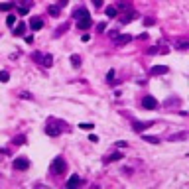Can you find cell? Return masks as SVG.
Segmentation results:
<instances>
[{
  "label": "cell",
  "instance_id": "40",
  "mask_svg": "<svg viewBox=\"0 0 189 189\" xmlns=\"http://www.w3.org/2000/svg\"><path fill=\"white\" fill-rule=\"evenodd\" d=\"M118 6H120V8H130V4H128V2H120Z\"/></svg>",
  "mask_w": 189,
  "mask_h": 189
},
{
  "label": "cell",
  "instance_id": "39",
  "mask_svg": "<svg viewBox=\"0 0 189 189\" xmlns=\"http://www.w3.org/2000/svg\"><path fill=\"white\" fill-rule=\"evenodd\" d=\"M89 142H94V144H97V142H99V138H97V136H89Z\"/></svg>",
  "mask_w": 189,
  "mask_h": 189
},
{
  "label": "cell",
  "instance_id": "41",
  "mask_svg": "<svg viewBox=\"0 0 189 189\" xmlns=\"http://www.w3.org/2000/svg\"><path fill=\"white\" fill-rule=\"evenodd\" d=\"M26 43H34V35H28V38H26Z\"/></svg>",
  "mask_w": 189,
  "mask_h": 189
},
{
  "label": "cell",
  "instance_id": "25",
  "mask_svg": "<svg viewBox=\"0 0 189 189\" xmlns=\"http://www.w3.org/2000/svg\"><path fill=\"white\" fill-rule=\"evenodd\" d=\"M79 128H81V130H93L94 124H89V122H81V124H79Z\"/></svg>",
  "mask_w": 189,
  "mask_h": 189
},
{
  "label": "cell",
  "instance_id": "8",
  "mask_svg": "<svg viewBox=\"0 0 189 189\" xmlns=\"http://www.w3.org/2000/svg\"><path fill=\"white\" fill-rule=\"evenodd\" d=\"M59 132H61V128H57V126H53V124H47V126H46V134H47V136H59Z\"/></svg>",
  "mask_w": 189,
  "mask_h": 189
},
{
  "label": "cell",
  "instance_id": "12",
  "mask_svg": "<svg viewBox=\"0 0 189 189\" xmlns=\"http://www.w3.org/2000/svg\"><path fill=\"white\" fill-rule=\"evenodd\" d=\"M41 65H43V67H51V65H53V55H41V61H40Z\"/></svg>",
  "mask_w": 189,
  "mask_h": 189
},
{
  "label": "cell",
  "instance_id": "15",
  "mask_svg": "<svg viewBox=\"0 0 189 189\" xmlns=\"http://www.w3.org/2000/svg\"><path fill=\"white\" fill-rule=\"evenodd\" d=\"M136 18V12H130V14H122V18H120V24H130Z\"/></svg>",
  "mask_w": 189,
  "mask_h": 189
},
{
  "label": "cell",
  "instance_id": "21",
  "mask_svg": "<svg viewBox=\"0 0 189 189\" xmlns=\"http://www.w3.org/2000/svg\"><path fill=\"white\" fill-rule=\"evenodd\" d=\"M59 10H61L59 6H49V8H47V12L51 14V16H59Z\"/></svg>",
  "mask_w": 189,
  "mask_h": 189
},
{
  "label": "cell",
  "instance_id": "38",
  "mask_svg": "<svg viewBox=\"0 0 189 189\" xmlns=\"http://www.w3.org/2000/svg\"><path fill=\"white\" fill-rule=\"evenodd\" d=\"M20 97H22V99H32V94H30V93H22Z\"/></svg>",
  "mask_w": 189,
  "mask_h": 189
},
{
  "label": "cell",
  "instance_id": "4",
  "mask_svg": "<svg viewBox=\"0 0 189 189\" xmlns=\"http://www.w3.org/2000/svg\"><path fill=\"white\" fill-rule=\"evenodd\" d=\"M91 26H93V22H91L89 16H87V18H81V20H77V28H79V30H89Z\"/></svg>",
  "mask_w": 189,
  "mask_h": 189
},
{
  "label": "cell",
  "instance_id": "31",
  "mask_svg": "<svg viewBox=\"0 0 189 189\" xmlns=\"http://www.w3.org/2000/svg\"><path fill=\"white\" fill-rule=\"evenodd\" d=\"M112 77H114V71L111 69V71H108V73H106V81H108V83H111V81H112Z\"/></svg>",
  "mask_w": 189,
  "mask_h": 189
},
{
  "label": "cell",
  "instance_id": "37",
  "mask_svg": "<svg viewBox=\"0 0 189 189\" xmlns=\"http://www.w3.org/2000/svg\"><path fill=\"white\" fill-rule=\"evenodd\" d=\"M34 59H35V61H41V53L35 51V53H34Z\"/></svg>",
  "mask_w": 189,
  "mask_h": 189
},
{
  "label": "cell",
  "instance_id": "5",
  "mask_svg": "<svg viewBox=\"0 0 189 189\" xmlns=\"http://www.w3.org/2000/svg\"><path fill=\"white\" fill-rule=\"evenodd\" d=\"M87 16H89V12H87V8H83V6L73 10V18L75 20H81V18H87Z\"/></svg>",
  "mask_w": 189,
  "mask_h": 189
},
{
  "label": "cell",
  "instance_id": "19",
  "mask_svg": "<svg viewBox=\"0 0 189 189\" xmlns=\"http://www.w3.org/2000/svg\"><path fill=\"white\" fill-rule=\"evenodd\" d=\"M16 4L22 6V8H30V6H32V0H16Z\"/></svg>",
  "mask_w": 189,
  "mask_h": 189
},
{
  "label": "cell",
  "instance_id": "9",
  "mask_svg": "<svg viewBox=\"0 0 189 189\" xmlns=\"http://www.w3.org/2000/svg\"><path fill=\"white\" fill-rule=\"evenodd\" d=\"M65 185H67L69 189H71V187H77V185H81V177H79V176H71V177L67 179V183H65Z\"/></svg>",
  "mask_w": 189,
  "mask_h": 189
},
{
  "label": "cell",
  "instance_id": "20",
  "mask_svg": "<svg viewBox=\"0 0 189 189\" xmlns=\"http://www.w3.org/2000/svg\"><path fill=\"white\" fill-rule=\"evenodd\" d=\"M105 12H106V16H108V18H116V8H114V6H108Z\"/></svg>",
  "mask_w": 189,
  "mask_h": 189
},
{
  "label": "cell",
  "instance_id": "2",
  "mask_svg": "<svg viewBox=\"0 0 189 189\" xmlns=\"http://www.w3.org/2000/svg\"><path fill=\"white\" fill-rule=\"evenodd\" d=\"M28 168H30V159H28V158H16V159H14V170L24 171Z\"/></svg>",
  "mask_w": 189,
  "mask_h": 189
},
{
  "label": "cell",
  "instance_id": "3",
  "mask_svg": "<svg viewBox=\"0 0 189 189\" xmlns=\"http://www.w3.org/2000/svg\"><path fill=\"white\" fill-rule=\"evenodd\" d=\"M142 106L148 108V111H154V108H158V100L154 97H150V94H146V97L142 99Z\"/></svg>",
  "mask_w": 189,
  "mask_h": 189
},
{
  "label": "cell",
  "instance_id": "13",
  "mask_svg": "<svg viewBox=\"0 0 189 189\" xmlns=\"http://www.w3.org/2000/svg\"><path fill=\"white\" fill-rule=\"evenodd\" d=\"M30 26H32V30H41V28H43V20L41 18H32Z\"/></svg>",
  "mask_w": 189,
  "mask_h": 189
},
{
  "label": "cell",
  "instance_id": "6",
  "mask_svg": "<svg viewBox=\"0 0 189 189\" xmlns=\"http://www.w3.org/2000/svg\"><path fill=\"white\" fill-rule=\"evenodd\" d=\"M168 67H165V65H154V67H152V75H165L168 73Z\"/></svg>",
  "mask_w": 189,
  "mask_h": 189
},
{
  "label": "cell",
  "instance_id": "10",
  "mask_svg": "<svg viewBox=\"0 0 189 189\" xmlns=\"http://www.w3.org/2000/svg\"><path fill=\"white\" fill-rule=\"evenodd\" d=\"M148 126H152V122H134V124H132L134 132H142V130H146Z\"/></svg>",
  "mask_w": 189,
  "mask_h": 189
},
{
  "label": "cell",
  "instance_id": "29",
  "mask_svg": "<svg viewBox=\"0 0 189 189\" xmlns=\"http://www.w3.org/2000/svg\"><path fill=\"white\" fill-rule=\"evenodd\" d=\"M97 30H99V32H105V30H106V24H105V22H100V24H97Z\"/></svg>",
  "mask_w": 189,
  "mask_h": 189
},
{
  "label": "cell",
  "instance_id": "27",
  "mask_svg": "<svg viewBox=\"0 0 189 189\" xmlns=\"http://www.w3.org/2000/svg\"><path fill=\"white\" fill-rule=\"evenodd\" d=\"M14 22H16V16H8L6 18V24L8 26H14Z\"/></svg>",
  "mask_w": 189,
  "mask_h": 189
},
{
  "label": "cell",
  "instance_id": "36",
  "mask_svg": "<svg viewBox=\"0 0 189 189\" xmlns=\"http://www.w3.org/2000/svg\"><path fill=\"white\" fill-rule=\"evenodd\" d=\"M69 0H59V8H63V6H67Z\"/></svg>",
  "mask_w": 189,
  "mask_h": 189
},
{
  "label": "cell",
  "instance_id": "14",
  "mask_svg": "<svg viewBox=\"0 0 189 189\" xmlns=\"http://www.w3.org/2000/svg\"><path fill=\"white\" fill-rule=\"evenodd\" d=\"M187 132H179V134H171L170 136V142H179V140H187Z\"/></svg>",
  "mask_w": 189,
  "mask_h": 189
},
{
  "label": "cell",
  "instance_id": "23",
  "mask_svg": "<svg viewBox=\"0 0 189 189\" xmlns=\"http://www.w3.org/2000/svg\"><path fill=\"white\" fill-rule=\"evenodd\" d=\"M144 140L150 142V144H159V138L158 136H144Z\"/></svg>",
  "mask_w": 189,
  "mask_h": 189
},
{
  "label": "cell",
  "instance_id": "22",
  "mask_svg": "<svg viewBox=\"0 0 189 189\" xmlns=\"http://www.w3.org/2000/svg\"><path fill=\"white\" fill-rule=\"evenodd\" d=\"M12 142L16 144V146H22V144H26V136H16Z\"/></svg>",
  "mask_w": 189,
  "mask_h": 189
},
{
  "label": "cell",
  "instance_id": "7",
  "mask_svg": "<svg viewBox=\"0 0 189 189\" xmlns=\"http://www.w3.org/2000/svg\"><path fill=\"white\" fill-rule=\"evenodd\" d=\"M130 40H132V38H130L128 34H124V35H116V38H114V43H116V46H126Z\"/></svg>",
  "mask_w": 189,
  "mask_h": 189
},
{
  "label": "cell",
  "instance_id": "26",
  "mask_svg": "<svg viewBox=\"0 0 189 189\" xmlns=\"http://www.w3.org/2000/svg\"><path fill=\"white\" fill-rule=\"evenodd\" d=\"M67 28H69L67 24H63V26H59V28H57V32H55V35H61V34H63L65 30H67Z\"/></svg>",
  "mask_w": 189,
  "mask_h": 189
},
{
  "label": "cell",
  "instance_id": "16",
  "mask_svg": "<svg viewBox=\"0 0 189 189\" xmlns=\"http://www.w3.org/2000/svg\"><path fill=\"white\" fill-rule=\"evenodd\" d=\"M14 6H16V2H2L0 4V12H8V10H12Z\"/></svg>",
  "mask_w": 189,
  "mask_h": 189
},
{
  "label": "cell",
  "instance_id": "11",
  "mask_svg": "<svg viewBox=\"0 0 189 189\" xmlns=\"http://www.w3.org/2000/svg\"><path fill=\"white\" fill-rule=\"evenodd\" d=\"M120 158H122V154H120V152H112V154H108V156L105 158V164H111V162H118Z\"/></svg>",
  "mask_w": 189,
  "mask_h": 189
},
{
  "label": "cell",
  "instance_id": "34",
  "mask_svg": "<svg viewBox=\"0 0 189 189\" xmlns=\"http://www.w3.org/2000/svg\"><path fill=\"white\" fill-rule=\"evenodd\" d=\"M124 146H126L124 140H118V142H116V148H124Z\"/></svg>",
  "mask_w": 189,
  "mask_h": 189
},
{
  "label": "cell",
  "instance_id": "33",
  "mask_svg": "<svg viewBox=\"0 0 189 189\" xmlns=\"http://www.w3.org/2000/svg\"><path fill=\"white\" fill-rule=\"evenodd\" d=\"M18 12H20V16H26V14H28V8H22V6H20Z\"/></svg>",
  "mask_w": 189,
  "mask_h": 189
},
{
  "label": "cell",
  "instance_id": "30",
  "mask_svg": "<svg viewBox=\"0 0 189 189\" xmlns=\"http://www.w3.org/2000/svg\"><path fill=\"white\" fill-rule=\"evenodd\" d=\"M177 47L181 49V51H185V49L189 47V43H187V41H181V43H179V46H177Z\"/></svg>",
  "mask_w": 189,
  "mask_h": 189
},
{
  "label": "cell",
  "instance_id": "18",
  "mask_svg": "<svg viewBox=\"0 0 189 189\" xmlns=\"http://www.w3.org/2000/svg\"><path fill=\"white\" fill-rule=\"evenodd\" d=\"M24 32H26V24H20L16 26V30H14V35H24Z\"/></svg>",
  "mask_w": 189,
  "mask_h": 189
},
{
  "label": "cell",
  "instance_id": "1",
  "mask_svg": "<svg viewBox=\"0 0 189 189\" xmlns=\"http://www.w3.org/2000/svg\"><path fill=\"white\" fill-rule=\"evenodd\" d=\"M51 173H55V176H59V173H63L65 170H67V162H65L63 158H55L53 162H51Z\"/></svg>",
  "mask_w": 189,
  "mask_h": 189
},
{
  "label": "cell",
  "instance_id": "17",
  "mask_svg": "<svg viewBox=\"0 0 189 189\" xmlns=\"http://www.w3.org/2000/svg\"><path fill=\"white\" fill-rule=\"evenodd\" d=\"M69 61H71V65H73V67H79V65H81V57H79L77 53H73L69 57Z\"/></svg>",
  "mask_w": 189,
  "mask_h": 189
},
{
  "label": "cell",
  "instance_id": "35",
  "mask_svg": "<svg viewBox=\"0 0 189 189\" xmlns=\"http://www.w3.org/2000/svg\"><path fill=\"white\" fill-rule=\"evenodd\" d=\"M158 51H159L158 47H150V49H148V53H150V55H154V53H158Z\"/></svg>",
  "mask_w": 189,
  "mask_h": 189
},
{
  "label": "cell",
  "instance_id": "28",
  "mask_svg": "<svg viewBox=\"0 0 189 189\" xmlns=\"http://www.w3.org/2000/svg\"><path fill=\"white\" fill-rule=\"evenodd\" d=\"M144 24H146V26H154L156 20H154V18H146V20H144Z\"/></svg>",
  "mask_w": 189,
  "mask_h": 189
},
{
  "label": "cell",
  "instance_id": "32",
  "mask_svg": "<svg viewBox=\"0 0 189 189\" xmlns=\"http://www.w3.org/2000/svg\"><path fill=\"white\" fill-rule=\"evenodd\" d=\"M93 4H94V8H100V6H103V0H93Z\"/></svg>",
  "mask_w": 189,
  "mask_h": 189
},
{
  "label": "cell",
  "instance_id": "24",
  "mask_svg": "<svg viewBox=\"0 0 189 189\" xmlns=\"http://www.w3.org/2000/svg\"><path fill=\"white\" fill-rule=\"evenodd\" d=\"M8 79H10V75L6 71H0V83H8Z\"/></svg>",
  "mask_w": 189,
  "mask_h": 189
},
{
  "label": "cell",
  "instance_id": "42",
  "mask_svg": "<svg viewBox=\"0 0 189 189\" xmlns=\"http://www.w3.org/2000/svg\"><path fill=\"white\" fill-rule=\"evenodd\" d=\"M108 34H111V38H116V35H118V32H116V30H111Z\"/></svg>",
  "mask_w": 189,
  "mask_h": 189
}]
</instances>
